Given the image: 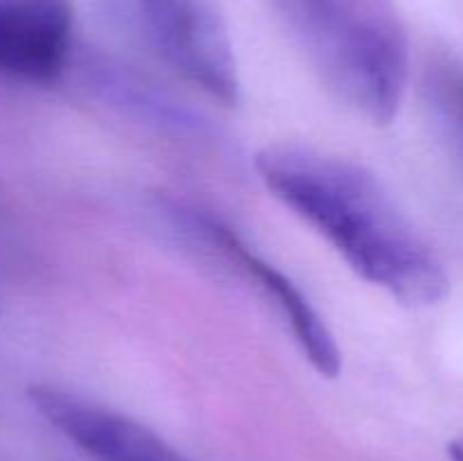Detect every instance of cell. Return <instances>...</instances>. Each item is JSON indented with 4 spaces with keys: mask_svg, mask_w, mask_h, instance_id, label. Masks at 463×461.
<instances>
[{
    "mask_svg": "<svg viewBox=\"0 0 463 461\" xmlns=\"http://www.w3.org/2000/svg\"><path fill=\"white\" fill-rule=\"evenodd\" d=\"M256 170L271 194L317 230L353 271L411 307L448 294L443 262L383 181L360 163L307 145H267Z\"/></svg>",
    "mask_w": 463,
    "mask_h": 461,
    "instance_id": "cell-1",
    "label": "cell"
},
{
    "mask_svg": "<svg viewBox=\"0 0 463 461\" xmlns=\"http://www.w3.org/2000/svg\"><path fill=\"white\" fill-rule=\"evenodd\" d=\"M335 99L371 125L396 120L410 80V36L393 0H269Z\"/></svg>",
    "mask_w": 463,
    "mask_h": 461,
    "instance_id": "cell-2",
    "label": "cell"
},
{
    "mask_svg": "<svg viewBox=\"0 0 463 461\" xmlns=\"http://www.w3.org/2000/svg\"><path fill=\"white\" fill-rule=\"evenodd\" d=\"M154 52L185 81L226 107L240 102V75L222 0H129Z\"/></svg>",
    "mask_w": 463,
    "mask_h": 461,
    "instance_id": "cell-3",
    "label": "cell"
},
{
    "mask_svg": "<svg viewBox=\"0 0 463 461\" xmlns=\"http://www.w3.org/2000/svg\"><path fill=\"white\" fill-rule=\"evenodd\" d=\"M172 220L181 226L188 238H193L199 247H206L208 253L224 262L229 269L238 271L244 280L253 283L262 298L279 312L280 319L292 333L294 342L301 348L312 369L324 378H337L342 371V353L333 330L317 312L310 298L298 289L289 276H285L279 267L258 256L226 221L217 220L211 212L199 208H170Z\"/></svg>",
    "mask_w": 463,
    "mask_h": 461,
    "instance_id": "cell-4",
    "label": "cell"
},
{
    "mask_svg": "<svg viewBox=\"0 0 463 461\" xmlns=\"http://www.w3.org/2000/svg\"><path fill=\"white\" fill-rule=\"evenodd\" d=\"M32 407L93 461H193L131 416L52 384L27 391Z\"/></svg>",
    "mask_w": 463,
    "mask_h": 461,
    "instance_id": "cell-5",
    "label": "cell"
},
{
    "mask_svg": "<svg viewBox=\"0 0 463 461\" xmlns=\"http://www.w3.org/2000/svg\"><path fill=\"white\" fill-rule=\"evenodd\" d=\"M75 48L71 0H0V77L54 84Z\"/></svg>",
    "mask_w": 463,
    "mask_h": 461,
    "instance_id": "cell-6",
    "label": "cell"
},
{
    "mask_svg": "<svg viewBox=\"0 0 463 461\" xmlns=\"http://www.w3.org/2000/svg\"><path fill=\"white\" fill-rule=\"evenodd\" d=\"M93 86L107 102L147 125L172 129L176 134L199 136L203 131V122L188 107L176 102L170 93L158 89V84L149 81L145 75H138L120 63L109 59L93 63Z\"/></svg>",
    "mask_w": 463,
    "mask_h": 461,
    "instance_id": "cell-7",
    "label": "cell"
},
{
    "mask_svg": "<svg viewBox=\"0 0 463 461\" xmlns=\"http://www.w3.org/2000/svg\"><path fill=\"white\" fill-rule=\"evenodd\" d=\"M450 102H452V108H455V113L459 116V120L463 125V77H459V80H452Z\"/></svg>",
    "mask_w": 463,
    "mask_h": 461,
    "instance_id": "cell-8",
    "label": "cell"
},
{
    "mask_svg": "<svg viewBox=\"0 0 463 461\" xmlns=\"http://www.w3.org/2000/svg\"><path fill=\"white\" fill-rule=\"evenodd\" d=\"M448 456L450 461H463V434L448 446Z\"/></svg>",
    "mask_w": 463,
    "mask_h": 461,
    "instance_id": "cell-9",
    "label": "cell"
}]
</instances>
